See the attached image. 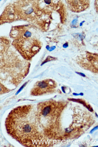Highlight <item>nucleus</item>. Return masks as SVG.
<instances>
[{
  "instance_id": "obj_4",
  "label": "nucleus",
  "mask_w": 98,
  "mask_h": 147,
  "mask_svg": "<svg viewBox=\"0 0 98 147\" xmlns=\"http://www.w3.org/2000/svg\"><path fill=\"white\" fill-rule=\"evenodd\" d=\"M10 35L14 39L24 38L30 37L32 33L24 26H19L12 28Z\"/></svg>"
},
{
  "instance_id": "obj_6",
  "label": "nucleus",
  "mask_w": 98,
  "mask_h": 147,
  "mask_svg": "<svg viewBox=\"0 0 98 147\" xmlns=\"http://www.w3.org/2000/svg\"><path fill=\"white\" fill-rule=\"evenodd\" d=\"M11 90L6 88L0 82V95L9 92Z\"/></svg>"
},
{
  "instance_id": "obj_7",
  "label": "nucleus",
  "mask_w": 98,
  "mask_h": 147,
  "mask_svg": "<svg viewBox=\"0 0 98 147\" xmlns=\"http://www.w3.org/2000/svg\"><path fill=\"white\" fill-rule=\"evenodd\" d=\"M77 19H75L73 20L72 23V26H75L76 25L77 22Z\"/></svg>"
},
{
  "instance_id": "obj_8",
  "label": "nucleus",
  "mask_w": 98,
  "mask_h": 147,
  "mask_svg": "<svg viewBox=\"0 0 98 147\" xmlns=\"http://www.w3.org/2000/svg\"><path fill=\"white\" fill-rule=\"evenodd\" d=\"M97 128H98L97 126L95 127L91 131L90 133H92L95 131L97 130Z\"/></svg>"
},
{
  "instance_id": "obj_3",
  "label": "nucleus",
  "mask_w": 98,
  "mask_h": 147,
  "mask_svg": "<svg viewBox=\"0 0 98 147\" xmlns=\"http://www.w3.org/2000/svg\"><path fill=\"white\" fill-rule=\"evenodd\" d=\"M57 87L56 82L51 79H47L36 83L30 92L33 96H39L53 92Z\"/></svg>"
},
{
  "instance_id": "obj_2",
  "label": "nucleus",
  "mask_w": 98,
  "mask_h": 147,
  "mask_svg": "<svg viewBox=\"0 0 98 147\" xmlns=\"http://www.w3.org/2000/svg\"><path fill=\"white\" fill-rule=\"evenodd\" d=\"M10 46L9 40L0 37V69H3L13 61V54L10 51Z\"/></svg>"
},
{
  "instance_id": "obj_1",
  "label": "nucleus",
  "mask_w": 98,
  "mask_h": 147,
  "mask_svg": "<svg viewBox=\"0 0 98 147\" xmlns=\"http://www.w3.org/2000/svg\"><path fill=\"white\" fill-rule=\"evenodd\" d=\"M12 44L27 60H31L39 51L42 47L39 41L30 37L14 39Z\"/></svg>"
},
{
  "instance_id": "obj_9",
  "label": "nucleus",
  "mask_w": 98,
  "mask_h": 147,
  "mask_svg": "<svg viewBox=\"0 0 98 147\" xmlns=\"http://www.w3.org/2000/svg\"><path fill=\"white\" fill-rule=\"evenodd\" d=\"M85 22L84 21H83V22H81L80 23V26H82V24L84 22Z\"/></svg>"
},
{
  "instance_id": "obj_5",
  "label": "nucleus",
  "mask_w": 98,
  "mask_h": 147,
  "mask_svg": "<svg viewBox=\"0 0 98 147\" xmlns=\"http://www.w3.org/2000/svg\"><path fill=\"white\" fill-rule=\"evenodd\" d=\"M68 5L70 8L73 11L79 12L87 9L89 7V1H68Z\"/></svg>"
}]
</instances>
